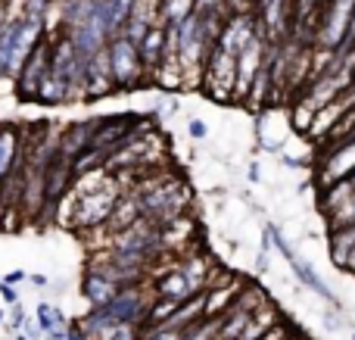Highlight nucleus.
Returning a JSON list of instances; mask_svg holds the SVG:
<instances>
[{
    "label": "nucleus",
    "mask_w": 355,
    "mask_h": 340,
    "mask_svg": "<svg viewBox=\"0 0 355 340\" xmlns=\"http://www.w3.org/2000/svg\"><path fill=\"white\" fill-rule=\"evenodd\" d=\"M125 194L122 181L116 175H110L106 169H97V172H87L81 178L72 181L66 194V212H56V222L69 225L78 235H87V231L100 228V225L110 219L112 206L119 203V197Z\"/></svg>",
    "instance_id": "nucleus-1"
},
{
    "label": "nucleus",
    "mask_w": 355,
    "mask_h": 340,
    "mask_svg": "<svg viewBox=\"0 0 355 340\" xmlns=\"http://www.w3.org/2000/svg\"><path fill=\"white\" fill-rule=\"evenodd\" d=\"M355 12V0H324L315 19V35H312V50H324V53H337L346 41Z\"/></svg>",
    "instance_id": "nucleus-2"
},
{
    "label": "nucleus",
    "mask_w": 355,
    "mask_h": 340,
    "mask_svg": "<svg viewBox=\"0 0 355 340\" xmlns=\"http://www.w3.org/2000/svg\"><path fill=\"white\" fill-rule=\"evenodd\" d=\"M106 60H110V75H112V85H116V94H128L150 85L147 72H144V62L137 56V47L128 37L122 35L110 37L106 41Z\"/></svg>",
    "instance_id": "nucleus-3"
},
{
    "label": "nucleus",
    "mask_w": 355,
    "mask_h": 340,
    "mask_svg": "<svg viewBox=\"0 0 355 340\" xmlns=\"http://www.w3.org/2000/svg\"><path fill=\"white\" fill-rule=\"evenodd\" d=\"M349 175H355V135L346 137V141H337V144H324L318 153V162H315L318 191L349 178Z\"/></svg>",
    "instance_id": "nucleus-4"
},
{
    "label": "nucleus",
    "mask_w": 355,
    "mask_h": 340,
    "mask_svg": "<svg viewBox=\"0 0 355 340\" xmlns=\"http://www.w3.org/2000/svg\"><path fill=\"white\" fill-rule=\"evenodd\" d=\"M47 66H50V44H47V35H44V41H37V47L25 56L22 69L12 78V85H16L12 87V97L19 103H35L37 87H41L44 75H47Z\"/></svg>",
    "instance_id": "nucleus-5"
},
{
    "label": "nucleus",
    "mask_w": 355,
    "mask_h": 340,
    "mask_svg": "<svg viewBox=\"0 0 355 340\" xmlns=\"http://www.w3.org/2000/svg\"><path fill=\"white\" fill-rule=\"evenodd\" d=\"M265 53H268V41L265 35H252L250 41L243 44V50L237 53V62H234V100H246L252 91V81L262 72L265 66Z\"/></svg>",
    "instance_id": "nucleus-6"
},
{
    "label": "nucleus",
    "mask_w": 355,
    "mask_h": 340,
    "mask_svg": "<svg viewBox=\"0 0 355 340\" xmlns=\"http://www.w3.org/2000/svg\"><path fill=\"white\" fill-rule=\"evenodd\" d=\"M25 166V125L0 122V181Z\"/></svg>",
    "instance_id": "nucleus-7"
},
{
    "label": "nucleus",
    "mask_w": 355,
    "mask_h": 340,
    "mask_svg": "<svg viewBox=\"0 0 355 340\" xmlns=\"http://www.w3.org/2000/svg\"><path fill=\"white\" fill-rule=\"evenodd\" d=\"M97 122H100V116H94V119H75V122L60 125V131H56V150H60L66 160H75L78 153H85V150L91 147V141H94Z\"/></svg>",
    "instance_id": "nucleus-8"
},
{
    "label": "nucleus",
    "mask_w": 355,
    "mask_h": 340,
    "mask_svg": "<svg viewBox=\"0 0 355 340\" xmlns=\"http://www.w3.org/2000/svg\"><path fill=\"white\" fill-rule=\"evenodd\" d=\"M119 291H122V287H119L116 281H110L106 275L94 272V269H85V275H81V300L87 303V309L106 306Z\"/></svg>",
    "instance_id": "nucleus-9"
},
{
    "label": "nucleus",
    "mask_w": 355,
    "mask_h": 340,
    "mask_svg": "<svg viewBox=\"0 0 355 340\" xmlns=\"http://www.w3.org/2000/svg\"><path fill=\"white\" fill-rule=\"evenodd\" d=\"M331 262L340 272L355 275V222L331 228Z\"/></svg>",
    "instance_id": "nucleus-10"
},
{
    "label": "nucleus",
    "mask_w": 355,
    "mask_h": 340,
    "mask_svg": "<svg viewBox=\"0 0 355 340\" xmlns=\"http://www.w3.org/2000/svg\"><path fill=\"white\" fill-rule=\"evenodd\" d=\"M287 266H290V272H293V278L300 281V284L306 287V291H312V297H321L324 303H337V300H334L331 284H327V281L321 278L318 269H315L309 260H302V256H290Z\"/></svg>",
    "instance_id": "nucleus-11"
},
{
    "label": "nucleus",
    "mask_w": 355,
    "mask_h": 340,
    "mask_svg": "<svg viewBox=\"0 0 355 340\" xmlns=\"http://www.w3.org/2000/svg\"><path fill=\"white\" fill-rule=\"evenodd\" d=\"M137 56H141L144 72H147V81H150V75H153L156 69L162 66V60L168 56V47H166V28H162V25H153V28H150L147 35L141 37V44H137Z\"/></svg>",
    "instance_id": "nucleus-12"
},
{
    "label": "nucleus",
    "mask_w": 355,
    "mask_h": 340,
    "mask_svg": "<svg viewBox=\"0 0 355 340\" xmlns=\"http://www.w3.org/2000/svg\"><path fill=\"white\" fill-rule=\"evenodd\" d=\"M131 6H135V0H97L100 22H103L110 37L122 35L125 22H128V16H131Z\"/></svg>",
    "instance_id": "nucleus-13"
},
{
    "label": "nucleus",
    "mask_w": 355,
    "mask_h": 340,
    "mask_svg": "<svg viewBox=\"0 0 355 340\" xmlns=\"http://www.w3.org/2000/svg\"><path fill=\"white\" fill-rule=\"evenodd\" d=\"M277 325H281V309H277L275 303H265V306H259L256 312H250L240 340H259L262 334H268L271 328H277Z\"/></svg>",
    "instance_id": "nucleus-14"
},
{
    "label": "nucleus",
    "mask_w": 355,
    "mask_h": 340,
    "mask_svg": "<svg viewBox=\"0 0 355 340\" xmlns=\"http://www.w3.org/2000/svg\"><path fill=\"white\" fill-rule=\"evenodd\" d=\"M200 318H202V294L200 297H190L187 303H178L172 309V316H168L162 325H166V328H175V331H184L193 322H200Z\"/></svg>",
    "instance_id": "nucleus-15"
},
{
    "label": "nucleus",
    "mask_w": 355,
    "mask_h": 340,
    "mask_svg": "<svg viewBox=\"0 0 355 340\" xmlns=\"http://www.w3.org/2000/svg\"><path fill=\"white\" fill-rule=\"evenodd\" d=\"M159 6V25H178L196 10V0H156Z\"/></svg>",
    "instance_id": "nucleus-16"
},
{
    "label": "nucleus",
    "mask_w": 355,
    "mask_h": 340,
    "mask_svg": "<svg viewBox=\"0 0 355 340\" xmlns=\"http://www.w3.org/2000/svg\"><path fill=\"white\" fill-rule=\"evenodd\" d=\"M35 325H37V331L41 334H50V331H60V328H66V316H62V309L60 306H53V303H37V309H35Z\"/></svg>",
    "instance_id": "nucleus-17"
},
{
    "label": "nucleus",
    "mask_w": 355,
    "mask_h": 340,
    "mask_svg": "<svg viewBox=\"0 0 355 340\" xmlns=\"http://www.w3.org/2000/svg\"><path fill=\"white\" fill-rule=\"evenodd\" d=\"M352 322L346 318L343 306L340 303H327L324 306V331H331V334H340V331H349Z\"/></svg>",
    "instance_id": "nucleus-18"
},
{
    "label": "nucleus",
    "mask_w": 355,
    "mask_h": 340,
    "mask_svg": "<svg viewBox=\"0 0 355 340\" xmlns=\"http://www.w3.org/2000/svg\"><path fill=\"white\" fill-rule=\"evenodd\" d=\"M100 340H137V328L135 325H119V328H112L110 334Z\"/></svg>",
    "instance_id": "nucleus-19"
},
{
    "label": "nucleus",
    "mask_w": 355,
    "mask_h": 340,
    "mask_svg": "<svg viewBox=\"0 0 355 340\" xmlns=\"http://www.w3.org/2000/svg\"><path fill=\"white\" fill-rule=\"evenodd\" d=\"M187 135L196 137V141H206L209 137V125L202 119H187Z\"/></svg>",
    "instance_id": "nucleus-20"
},
{
    "label": "nucleus",
    "mask_w": 355,
    "mask_h": 340,
    "mask_svg": "<svg viewBox=\"0 0 355 340\" xmlns=\"http://www.w3.org/2000/svg\"><path fill=\"white\" fill-rule=\"evenodd\" d=\"M0 303H3V306H16L19 303V291H16V287L0 281Z\"/></svg>",
    "instance_id": "nucleus-21"
},
{
    "label": "nucleus",
    "mask_w": 355,
    "mask_h": 340,
    "mask_svg": "<svg viewBox=\"0 0 355 340\" xmlns=\"http://www.w3.org/2000/svg\"><path fill=\"white\" fill-rule=\"evenodd\" d=\"M355 50V12H352V22H349V31H346V41H343V47L337 50V53H352Z\"/></svg>",
    "instance_id": "nucleus-22"
},
{
    "label": "nucleus",
    "mask_w": 355,
    "mask_h": 340,
    "mask_svg": "<svg viewBox=\"0 0 355 340\" xmlns=\"http://www.w3.org/2000/svg\"><path fill=\"white\" fill-rule=\"evenodd\" d=\"M256 0H227V10L231 12H252Z\"/></svg>",
    "instance_id": "nucleus-23"
},
{
    "label": "nucleus",
    "mask_w": 355,
    "mask_h": 340,
    "mask_svg": "<svg viewBox=\"0 0 355 340\" xmlns=\"http://www.w3.org/2000/svg\"><path fill=\"white\" fill-rule=\"evenodd\" d=\"M22 281H28V272H22V269H16V272H10V275H6V278H3V284H12V287H16V284H22Z\"/></svg>",
    "instance_id": "nucleus-24"
},
{
    "label": "nucleus",
    "mask_w": 355,
    "mask_h": 340,
    "mask_svg": "<svg viewBox=\"0 0 355 340\" xmlns=\"http://www.w3.org/2000/svg\"><path fill=\"white\" fill-rule=\"evenodd\" d=\"M28 281H31V284H35V287H47V284H50V278H47V275H28Z\"/></svg>",
    "instance_id": "nucleus-25"
},
{
    "label": "nucleus",
    "mask_w": 355,
    "mask_h": 340,
    "mask_svg": "<svg viewBox=\"0 0 355 340\" xmlns=\"http://www.w3.org/2000/svg\"><path fill=\"white\" fill-rule=\"evenodd\" d=\"M66 340H87V337L81 334V331L75 328V325H69V328H66Z\"/></svg>",
    "instance_id": "nucleus-26"
},
{
    "label": "nucleus",
    "mask_w": 355,
    "mask_h": 340,
    "mask_svg": "<svg viewBox=\"0 0 355 340\" xmlns=\"http://www.w3.org/2000/svg\"><path fill=\"white\" fill-rule=\"evenodd\" d=\"M6 322V306H0V325Z\"/></svg>",
    "instance_id": "nucleus-27"
},
{
    "label": "nucleus",
    "mask_w": 355,
    "mask_h": 340,
    "mask_svg": "<svg viewBox=\"0 0 355 340\" xmlns=\"http://www.w3.org/2000/svg\"><path fill=\"white\" fill-rule=\"evenodd\" d=\"M349 337H352V340H355V325H352V328H349Z\"/></svg>",
    "instance_id": "nucleus-28"
},
{
    "label": "nucleus",
    "mask_w": 355,
    "mask_h": 340,
    "mask_svg": "<svg viewBox=\"0 0 355 340\" xmlns=\"http://www.w3.org/2000/svg\"><path fill=\"white\" fill-rule=\"evenodd\" d=\"M3 75H6V72H3V69H0V78H3Z\"/></svg>",
    "instance_id": "nucleus-29"
}]
</instances>
